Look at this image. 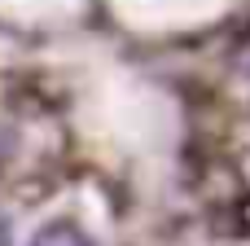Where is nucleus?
<instances>
[{
    "label": "nucleus",
    "instance_id": "nucleus-3",
    "mask_svg": "<svg viewBox=\"0 0 250 246\" xmlns=\"http://www.w3.org/2000/svg\"><path fill=\"white\" fill-rule=\"evenodd\" d=\"M0 246H9V224H4V216H0Z\"/></svg>",
    "mask_w": 250,
    "mask_h": 246
},
{
    "label": "nucleus",
    "instance_id": "nucleus-1",
    "mask_svg": "<svg viewBox=\"0 0 250 246\" xmlns=\"http://www.w3.org/2000/svg\"><path fill=\"white\" fill-rule=\"evenodd\" d=\"M31 246H88V238L75 229V224H48V229H40L35 238H31Z\"/></svg>",
    "mask_w": 250,
    "mask_h": 246
},
{
    "label": "nucleus",
    "instance_id": "nucleus-2",
    "mask_svg": "<svg viewBox=\"0 0 250 246\" xmlns=\"http://www.w3.org/2000/svg\"><path fill=\"white\" fill-rule=\"evenodd\" d=\"M237 224H242V229L250 233V194L242 198V202H237Z\"/></svg>",
    "mask_w": 250,
    "mask_h": 246
}]
</instances>
